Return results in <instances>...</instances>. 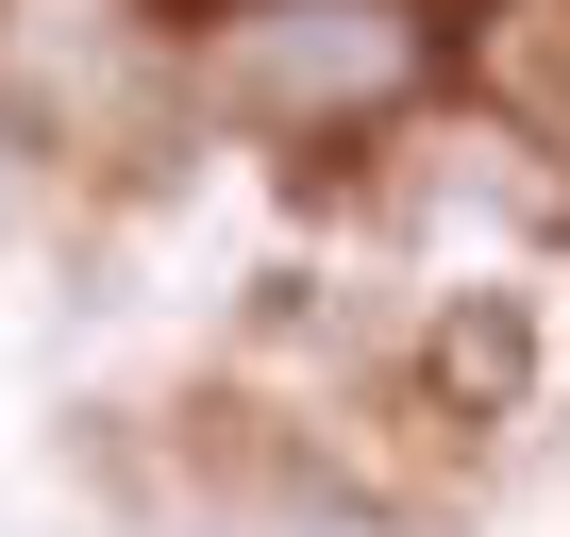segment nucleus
<instances>
[{
	"mask_svg": "<svg viewBox=\"0 0 570 537\" xmlns=\"http://www.w3.org/2000/svg\"><path fill=\"white\" fill-rule=\"evenodd\" d=\"M520 370H537V320H520L503 286H470V303L436 320V403H470V420H503V403H520Z\"/></svg>",
	"mask_w": 570,
	"mask_h": 537,
	"instance_id": "2",
	"label": "nucleus"
},
{
	"mask_svg": "<svg viewBox=\"0 0 570 537\" xmlns=\"http://www.w3.org/2000/svg\"><path fill=\"white\" fill-rule=\"evenodd\" d=\"M403 85V18H370V0H336V18H268L235 51V101L303 118V101H386Z\"/></svg>",
	"mask_w": 570,
	"mask_h": 537,
	"instance_id": "1",
	"label": "nucleus"
}]
</instances>
